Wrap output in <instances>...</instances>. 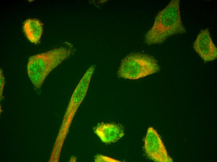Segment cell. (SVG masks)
<instances>
[{
	"label": "cell",
	"instance_id": "cell-8",
	"mask_svg": "<svg viewBox=\"0 0 217 162\" xmlns=\"http://www.w3.org/2000/svg\"><path fill=\"white\" fill-rule=\"evenodd\" d=\"M0 91L1 93L2 92L5 84V79L2 72L0 69Z\"/></svg>",
	"mask_w": 217,
	"mask_h": 162
},
{
	"label": "cell",
	"instance_id": "cell-1",
	"mask_svg": "<svg viewBox=\"0 0 217 162\" xmlns=\"http://www.w3.org/2000/svg\"><path fill=\"white\" fill-rule=\"evenodd\" d=\"M180 0H172L157 14L153 24L145 36L149 45L161 44L171 36L185 33L180 9Z\"/></svg>",
	"mask_w": 217,
	"mask_h": 162
},
{
	"label": "cell",
	"instance_id": "cell-6",
	"mask_svg": "<svg viewBox=\"0 0 217 162\" xmlns=\"http://www.w3.org/2000/svg\"><path fill=\"white\" fill-rule=\"evenodd\" d=\"M94 132L106 144L117 141L124 135L122 127L115 123L101 122L94 128Z\"/></svg>",
	"mask_w": 217,
	"mask_h": 162
},
{
	"label": "cell",
	"instance_id": "cell-7",
	"mask_svg": "<svg viewBox=\"0 0 217 162\" xmlns=\"http://www.w3.org/2000/svg\"><path fill=\"white\" fill-rule=\"evenodd\" d=\"M43 24L36 19H29L24 22L23 28L27 38L35 44L40 41L43 32Z\"/></svg>",
	"mask_w": 217,
	"mask_h": 162
},
{
	"label": "cell",
	"instance_id": "cell-3",
	"mask_svg": "<svg viewBox=\"0 0 217 162\" xmlns=\"http://www.w3.org/2000/svg\"><path fill=\"white\" fill-rule=\"evenodd\" d=\"M160 70L157 60L144 54H130L122 60L117 72L118 77L136 79L156 73Z\"/></svg>",
	"mask_w": 217,
	"mask_h": 162
},
{
	"label": "cell",
	"instance_id": "cell-2",
	"mask_svg": "<svg viewBox=\"0 0 217 162\" xmlns=\"http://www.w3.org/2000/svg\"><path fill=\"white\" fill-rule=\"evenodd\" d=\"M74 51L71 47H61L30 56L27 64V72L34 87L40 88L50 73Z\"/></svg>",
	"mask_w": 217,
	"mask_h": 162
},
{
	"label": "cell",
	"instance_id": "cell-5",
	"mask_svg": "<svg viewBox=\"0 0 217 162\" xmlns=\"http://www.w3.org/2000/svg\"><path fill=\"white\" fill-rule=\"evenodd\" d=\"M193 47L205 62L212 61L217 58V48L208 28L203 30L198 34Z\"/></svg>",
	"mask_w": 217,
	"mask_h": 162
},
{
	"label": "cell",
	"instance_id": "cell-4",
	"mask_svg": "<svg viewBox=\"0 0 217 162\" xmlns=\"http://www.w3.org/2000/svg\"><path fill=\"white\" fill-rule=\"evenodd\" d=\"M144 148L147 155L156 162H172L166 147L157 131L149 127L144 140Z\"/></svg>",
	"mask_w": 217,
	"mask_h": 162
}]
</instances>
